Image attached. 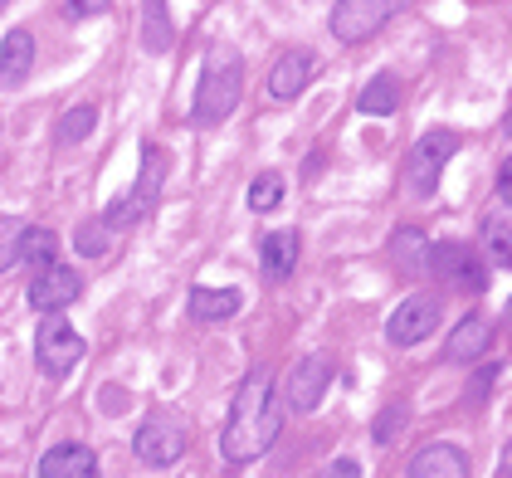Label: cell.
Segmentation results:
<instances>
[{"instance_id":"obj_24","label":"cell","mask_w":512,"mask_h":478,"mask_svg":"<svg viewBox=\"0 0 512 478\" xmlns=\"http://www.w3.org/2000/svg\"><path fill=\"white\" fill-rule=\"evenodd\" d=\"M483 244H488V264L512 269V220H503V215L483 220Z\"/></svg>"},{"instance_id":"obj_14","label":"cell","mask_w":512,"mask_h":478,"mask_svg":"<svg viewBox=\"0 0 512 478\" xmlns=\"http://www.w3.org/2000/svg\"><path fill=\"white\" fill-rule=\"evenodd\" d=\"M488 347H493V322L483 318V313H469V318H459V327L449 332L444 357L449 361H473V357H483Z\"/></svg>"},{"instance_id":"obj_11","label":"cell","mask_w":512,"mask_h":478,"mask_svg":"<svg viewBox=\"0 0 512 478\" xmlns=\"http://www.w3.org/2000/svg\"><path fill=\"white\" fill-rule=\"evenodd\" d=\"M327 381H332V357H322V352L303 357L293 366V376H288V405H293V410H317Z\"/></svg>"},{"instance_id":"obj_21","label":"cell","mask_w":512,"mask_h":478,"mask_svg":"<svg viewBox=\"0 0 512 478\" xmlns=\"http://www.w3.org/2000/svg\"><path fill=\"white\" fill-rule=\"evenodd\" d=\"M171 44H176V30H171L166 0H142V49L147 54H166Z\"/></svg>"},{"instance_id":"obj_15","label":"cell","mask_w":512,"mask_h":478,"mask_svg":"<svg viewBox=\"0 0 512 478\" xmlns=\"http://www.w3.org/2000/svg\"><path fill=\"white\" fill-rule=\"evenodd\" d=\"M391 259L400 274H430L434 264V244L425 239V230H415V225H400L391 235Z\"/></svg>"},{"instance_id":"obj_9","label":"cell","mask_w":512,"mask_h":478,"mask_svg":"<svg viewBox=\"0 0 512 478\" xmlns=\"http://www.w3.org/2000/svg\"><path fill=\"white\" fill-rule=\"evenodd\" d=\"M79 293H83V279L69 269V264L54 259V264L35 269V279H30V293H25V298H30L35 313H64Z\"/></svg>"},{"instance_id":"obj_23","label":"cell","mask_w":512,"mask_h":478,"mask_svg":"<svg viewBox=\"0 0 512 478\" xmlns=\"http://www.w3.org/2000/svg\"><path fill=\"white\" fill-rule=\"evenodd\" d=\"M93 127H98V108H93V103H79V108H69L64 118L54 122V142H59V147H74Z\"/></svg>"},{"instance_id":"obj_31","label":"cell","mask_w":512,"mask_h":478,"mask_svg":"<svg viewBox=\"0 0 512 478\" xmlns=\"http://www.w3.org/2000/svg\"><path fill=\"white\" fill-rule=\"evenodd\" d=\"M327 474H361V464H352V459H342V464H332Z\"/></svg>"},{"instance_id":"obj_32","label":"cell","mask_w":512,"mask_h":478,"mask_svg":"<svg viewBox=\"0 0 512 478\" xmlns=\"http://www.w3.org/2000/svg\"><path fill=\"white\" fill-rule=\"evenodd\" d=\"M503 132H508V142H512V108H508V118H503Z\"/></svg>"},{"instance_id":"obj_17","label":"cell","mask_w":512,"mask_h":478,"mask_svg":"<svg viewBox=\"0 0 512 478\" xmlns=\"http://www.w3.org/2000/svg\"><path fill=\"white\" fill-rule=\"evenodd\" d=\"M464 474H469V459L454 444H425L410 459V478H464Z\"/></svg>"},{"instance_id":"obj_3","label":"cell","mask_w":512,"mask_h":478,"mask_svg":"<svg viewBox=\"0 0 512 478\" xmlns=\"http://www.w3.org/2000/svg\"><path fill=\"white\" fill-rule=\"evenodd\" d=\"M459 152V137L449 132V127H434L425 132L415 147H410V157H405V191L415 200H430L439 191V176H444V166L454 161Z\"/></svg>"},{"instance_id":"obj_20","label":"cell","mask_w":512,"mask_h":478,"mask_svg":"<svg viewBox=\"0 0 512 478\" xmlns=\"http://www.w3.org/2000/svg\"><path fill=\"white\" fill-rule=\"evenodd\" d=\"M259 259H264V279L283 283L293 269H298V230H278V235H269L264 249H259Z\"/></svg>"},{"instance_id":"obj_26","label":"cell","mask_w":512,"mask_h":478,"mask_svg":"<svg viewBox=\"0 0 512 478\" xmlns=\"http://www.w3.org/2000/svg\"><path fill=\"white\" fill-rule=\"evenodd\" d=\"M108 230H113L108 220H83L79 235H74L79 254H88V259H93V254H103V249H108Z\"/></svg>"},{"instance_id":"obj_33","label":"cell","mask_w":512,"mask_h":478,"mask_svg":"<svg viewBox=\"0 0 512 478\" xmlns=\"http://www.w3.org/2000/svg\"><path fill=\"white\" fill-rule=\"evenodd\" d=\"M508 322H512V303H508Z\"/></svg>"},{"instance_id":"obj_16","label":"cell","mask_w":512,"mask_h":478,"mask_svg":"<svg viewBox=\"0 0 512 478\" xmlns=\"http://www.w3.org/2000/svg\"><path fill=\"white\" fill-rule=\"evenodd\" d=\"M98 474V454L88 444H59L40 459V478H93Z\"/></svg>"},{"instance_id":"obj_2","label":"cell","mask_w":512,"mask_h":478,"mask_svg":"<svg viewBox=\"0 0 512 478\" xmlns=\"http://www.w3.org/2000/svg\"><path fill=\"white\" fill-rule=\"evenodd\" d=\"M239 93H244V59H239L235 44L215 40L210 49H205L200 83H196V103H191L196 127H220V122L239 108Z\"/></svg>"},{"instance_id":"obj_8","label":"cell","mask_w":512,"mask_h":478,"mask_svg":"<svg viewBox=\"0 0 512 478\" xmlns=\"http://www.w3.org/2000/svg\"><path fill=\"white\" fill-rule=\"evenodd\" d=\"M430 274L444 283L449 293H483V288H488V269H483V259L473 254L469 244H459V239L434 244Z\"/></svg>"},{"instance_id":"obj_25","label":"cell","mask_w":512,"mask_h":478,"mask_svg":"<svg viewBox=\"0 0 512 478\" xmlns=\"http://www.w3.org/2000/svg\"><path fill=\"white\" fill-rule=\"evenodd\" d=\"M283 205V176L278 171H264V176H254L249 181V210H259V215H269Z\"/></svg>"},{"instance_id":"obj_30","label":"cell","mask_w":512,"mask_h":478,"mask_svg":"<svg viewBox=\"0 0 512 478\" xmlns=\"http://www.w3.org/2000/svg\"><path fill=\"white\" fill-rule=\"evenodd\" d=\"M498 478H512V444L503 449V459H498Z\"/></svg>"},{"instance_id":"obj_27","label":"cell","mask_w":512,"mask_h":478,"mask_svg":"<svg viewBox=\"0 0 512 478\" xmlns=\"http://www.w3.org/2000/svg\"><path fill=\"white\" fill-rule=\"evenodd\" d=\"M400 415H405L400 405H391V410H381V420L371 425V435L381 439V444H386V439H395V435H400Z\"/></svg>"},{"instance_id":"obj_18","label":"cell","mask_w":512,"mask_h":478,"mask_svg":"<svg viewBox=\"0 0 512 478\" xmlns=\"http://www.w3.org/2000/svg\"><path fill=\"white\" fill-rule=\"evenodd\" d=\"M239 303H244L239 288H191L186 313H191V322H225L239 313Z\"/></svg>"},{"instance_id":"obj_10","label":"cell","mask_w":512,"mask_h":478,"mask_svg":"<svg viewBox=\"0 0 512 478\" xmlns=\"http://www.w3.org/2000/svg\"><path fill=\"white\" fill-rule=\"evenodd\" d=\"M434 327H439V298L434 293H415V298H405L391 313L386 337H391L395 347H415L420 337H430Z\"/></svg>"},{"instance_id":"obj_22","label":"cell","mask_w":512,"mask_h":478,"mask_svg":"<svg viewBox=\"0 0 512 478\" xmlns=\"http://www.w3.org/2000/svg\"><path fill=\"white\" fill-rule=\"evenodd\" d=\"M356 108H361L366 118H391L395 108H400V79H391V74H376V79L361 88Z\"/></svg>"},{"instance_id":"obj_7","label":"cell","mask_w":512,"mask_h":478,"mask_svg":"<svg viewBox=\"0 0 512 478\" xmlns=\"http://www.w3.org/2000/svg\"><path fill=\"white\" fill-rule=\"evenodd\" d=\"M405 5H410V0H337V5H332V35L342 44L371 40L381 25H391Z\"/></svg>"},{"instance_id":"obj_28","label":"cell","mask_w":512,"mask_h":478,"mask_svg":"<svg viewBox=\"0 0 512 478\" xmlns=\"http://www.w3.org/2000/svg\"><path fill=\"white\" fill-rule=\"evenodd\" d=\"M113 0H64V15L69 20H88V15H103Z\"/></svg>"},{"instance_id":"obj_29","label":"cell","mask_w":512,"mask_h":478,"mask_svg":"<svg viewBox=\"0 0 512 478\" xmlns=\"http://www.w3.org/2000/svg\"><path fill=\"white\" fill-rule=\"evenodd\" d=\"M498 200H503V205H512V157L503 161V171H498Z\"/></svg>"},{"instance_id":"obj_4","label":"cell","mask_w":512,"mask_h":478,"mask_svg":"<svg viewBox=\"0 0 512 478\" xmlns=\"http://www.w3.org/2000/svg\"><path fill=\"white\" fill-rule=\"evenodd\" d=\"M186 444H191V425H186L181 415H171V410L147 415L137 439H132V449H137V459H142L147 469H171V464L186 454Z\"/></svg>"},{"instance_id":"obj_19","label":"cell","mask_w":512,"mask_h":478,"mask_svg":"<svg viewBox=\"0 0 512 478\" xmlns=\"http://www.w3.org/2000/svg\"><path fill=\"white\" fill-rule=\"evenodd\" d=\"M0 64H5V69H0L5 88H15V83L35 69V35H30V30H5V44H0Z\"/></svg>"},{"instance_id":"obj_6","label":"cell","mask_w":512,"mask_h":478,"mask_svg":"<svg viewBox=\"0 0 512 478\" xmlns=\"http://www.w3.org/2000/svg\"><path fill=\"white\" fill-rule=\"evenodd\" d=\"M83 337H79V327L74 322H64L59 313H44V327L35 332V361L44 366V376H69L74 366L83 361Z\"/></svg>"},{"instance_id":"obj_13","label":"cell","mask_w":512,"mask_h":478,"mask_svg":"<svg viewBox=\"0 0 512 478\" xmlns=\"http://www.w3.org/2000/svg\"><path fill=\"white\" fill-rule=\"evenodd\" d=\"M54 254H59V239H54V230L30 225V230H20V235H15V244H5V269H15V264L44 269V264H54Z\"/></svg>"},{"instance_id":"obj_12","label":"cell","mask_w":512,"mask_h":478,"mask_svg":"<svg viewBox=\"0 0 512 478\" xmlns=\"http://www.w3.org/2000/svg\"><path fill=\"white\" fill-rule=\"evenodd\" d=\"M313 74H317L313 49H288L274 64V74H269V98H274V103H293V98L308 88Z\"/></svg>"},{"instance_id":"obj_5","label":"cell","mask_w":512,"mask_h":478,"mask_svg":"<svg viewBox=\"0 0 512 478\" xmlns=\"http://www.w3.org/2000/svg\"><path fill=\"white\" fill-rule=\"evenodd\" d=\"M161 181H166V157H161L157 147H142V171H137V186L127 191L122 200L108 205V225L113 230H127V225H142L147 215H152V205L161 196Z\"/></svg>"},{"instance_id":"obj_1","label":"cell","mask_w":512,"mask_h":478,"mask_svg":"<svg viewBox=\"0 0 512 478\" xmlns=\"http://www.w3.org/2000/svg\"><path fill=\"white\" fill-rule=\"evenodd\" d=\"M278 430H283V415H278V396H274V376L264 366H254L235 391L230 405V420L220 430V454L225 464H254L259 454L274 449Z\"/></svg>"}]
</instances>
